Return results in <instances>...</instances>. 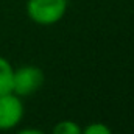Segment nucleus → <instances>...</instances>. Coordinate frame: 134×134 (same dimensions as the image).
<instances>
[{
    "label": "nucleus",
    "mask_w": 134,
    "mask_h": 134,
    "mask_svg": "<svg viewBox=\"0 0 134 134\" xmlns=\"http://www.w3.org/2000/svg\"><path fill=\"white\" fill-rule=\"evenodd\" d=\"M67 0H28L27 16L34 24L48 27L58 24L67 11Z\"/></svg>",
    "instance_id": "f257e3e1"
},
{
    "label": "nucleus",
    "mask_w": 134,
    "mask_h": 134,
    "mask_svg": "<svg viewBox=\"0 0 134 134\" xmlns=\"http://www.w3.org/2000/svg\"><path fill=\"white\" fill-rule=\"evenodd\" d=\"M45 75L42 69L33 64H25L19 69H14L13 75V94L17 97H30L37 92L44 84Z\"/></svg>",
    "instance_id": "f03ea898"
},
{
    "label": "nucleus",
    "mask_w": 134,
    "mask_h": 134,
    "mask_svg": "<svg viewBox=\"0 0 134 134\" xmlns=\"http://www.w3.org/2000/svg\"><path fill=\"white\" fill-rule=\"evenodd\" d=\"M81 126L73 120H61L53 126L52 134H81Z\"/></svg>",
    "instance_id": "39448f33"
},
{
    "label": "nucleus",
    "mask_w": 134,
    "mask_h": 134,
    "mask_svg": "<svg viewBox=\"0 0 134 134\" xmlns=\"http://www.w3.org/2000/svg\"><path fill=\"white\" fill-rule=\"evenodd\" d=\"M13 75L14 67L8 59L0 56V95L13 92Z\"/></svg>",
    "instance_id": "20e7f679"
},
{
    "label": "nucleus",
    "mask_w": 134,
    "mask_h": 134,
    "mask_svg": "<svg viewBox=\"0 0 134 134\" xmlns=\"http://www.w3.org/2000/svg\"><path fill=\"white\" fill-rule=\"evenodd\" d=\"M81 134H112L111 128L101 122H94V123H89L87 126H84L81 130Z\"/></svg>",
    "instance_id": "423d86ee"
},
{
    "label": "nucleus",
    "mask_w": 134,
    "mask_h": 134,
    "mask_svg": "<svg viewBox=\"0 0 134 134\" xmlns=\"http://www.w3.org/2000/svg\"><path fill=\"white\" fill-rule=\"evenodd\" d=\"M24 103L16 94L0 95V131L16 128L24 117Z\"/></svg>",
    "instance_id": "7ed1b4c3"
},
{
    "label": "nucleus",
    "mask_w": 134,
    "mask_h": 134,
    "mask_svg": "<svg viewBox=\"0 0 134 134\" xmlns=\"http://www.w3.org/2000/svg\"><path fill=\"white\" fill-rule=\"evenodd\" d=\"M16 134H45V133H42V131L37 130V128H24V130L17 131Z\"/></svg>",
    "instance_id": "0eeeda50"
}]
</instances>
